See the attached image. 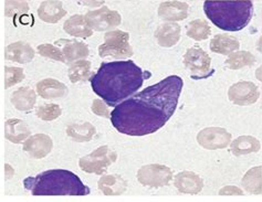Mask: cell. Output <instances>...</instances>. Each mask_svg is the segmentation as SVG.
Masks as SVG:
<instances>
[{
  "label": "cell",
  "instance_id": "3",
  "mask_svg": "<svg viewBox=\"0 0 262 202\" xmlns=\"http://www.w3.org/2000/svg\"><path fill=\"white\" fill-rule=\"evenodd\" d=\"M24 186L33 196H88L91 192L72 171L52 169L24 180Z\"/></svg>",
  "mask_w": 262,
  "mask_h": 202
},
{
  "label": "cell",
  "instance_id": "15",
  "mask_svg": "<svg viewBox=\"0 0 262 202\" xmlns=\"http://www.w3.org/2000/svg\"><path fill=\"white\" fill-rule=\"evenodd\" d=\"M189 6L182 2H165L158 8V16L168 23H176L185 20L188 16Z\"/></svg>",
  "mask_w": 262,
  "mask_h": 202
},
{
  "label": "cell",
  "instance_id": "22",
  "mask_svg": "<svg viewBox=\"0 0 262 202\" xmlns=\"http://www.w3.org/2000/svg\"><path fill=\"white\" fill-rule=\"evenodd\" d=\"M10 102L18 110L29 112L37 102V93L28 86L20 87L11 94Z\"/></svg>",
  "mask_w": 262,
  "mask_h": 202
},
{
  "label": "cell",
  "instance_id": "24",
  "mask_svg": "<svg viewBox=\"0 0 262 202\" xmlns=\"http://www.w3.org/2000/svg\"><path fill=\"white\" fill-rule=\"evenodd\" d=\"M239 48V40L229 34H217L210 41V50L223 55H229L234 51H238Z\"/></svg>",
  "mask_w": 262,
  "mask_h": 202
},
{
  "label": "cell",
  "instance_id": "1",
  "mask_svg": "<svg viewBox=\"0 0 262 202\" xmlns=\"http://www.w3.org/2000/svg\"><path fill=\"white\" fill-rule=\"evenodd\" d=\"M183 86L181 76L170 75L124 100L111 113L114 128L128 136L156 133L174 115Z\"/></svg>",
  "mask_w": 262,
  "mask_h": 202
},
{
  "label": "cell",
  "instance_id": "7",
  "mask_svg": "<svg viewBox=\"0 0 262 202\" xmlns=\"http://www.w3.org/2000/svg\"><path fill=\"white\" fill-rule=\"evenodd\" d=\"M184 64L190 73V78L194 80L207 79L213 73L211 59L201 47L195 46L189 48L184 55Z\"/></svg>",
  "mask_w": 262,
  "mask_h": 202
},
{
  "label": "cell",
  "instance_id": "31",
  "mask_svg": "<svg viewBox=\"0 0 262 202\" xmlns=\"http://www.w3.org/2000/svg\"><path fill=\"white\" fill-rule=\"evenodd\" d=\"M62 109L57 104H43L36 109V115L38 118L46 122L57 120L61 116Z\"/></svg>",
  "mask_w": 262,
  "mask_h": 202
},
{
  "label": "cell",
  "instance_id": "17",
  "mask_svg": "<svg viewBox=\"0 0 262 202\" xmlns=\"http://www.w3.org/2000/svg\"><path fill=\"white\" fill-rule=\"evenodd\" d=\"M181 26L176 23H165L157 28L155 38L157 43L163 48H171L181 39Z\"/></svg>",
  "mask_w": 262,
  "mask_h": 202
},
{
  "label": "cell",
  "instance_id": "29",
  "mask_svg": "<svg viewBox=\"0 0 262 202\" xmlns=\"http://www.w3.org/2000/svg\"><path fill=\"white\" fill-rule=\"evenodd\" d=\"M256 63V58L248 51H234L229 54L225 64L230 70H240L245 66H251Z\"/></svg>",
  "mask_w": 262,
  "mask_h": 202
},
{
  "label": "cell",
  "instance_id": "27",
  "mask_svg": "<svg viewBox=\"0 0 262 202\" xmlns=\"http://www.w3.org/2000/svg\"><path fill=\"white\" fill-rule=\"evenodd\" d=\"M244 189L251 194L262 193V167L257 166L248 170L241 180Z\"/></svg>",
  "mask_w": 262,
  "mask_h": 202
},
{
  "label": "cell",
  "instance_id": "18",
  "mask_svg": "<svg viewBox=\"0 0 262 202\" xmlns=\"http://www.w3.org/2000/svg\"><path fill=\"white\" fill-rule=\"evenodd\" d=\"M67 15L60 0H46L38 8V16L45 23L57 24Z\"/></svg>",
  "mask_w": 262,
  "mask_h": 202
},
{
  "label": "cell",
  "instance_id": "37",
  "mask_svg": "<svg viewBox=\"0 0 262 202\" xmlns=\"http://www.w3.org/2000/svg\"><path fill=\"white\" fill-rule=\"evenodd\" d=\"M71 2L78 3L88 7H100L102 5H104V2H98V0H71Z\"/></svg>",
  "mask_w": 262,
  "mask_h": 202
},
{
  "label": "cell",
  "instance_id": "34",
  "mask_svg": "<svg viewBox=\"0 0 262 202\" xmlns=\"http://www.w3.org/2000/svg\"><path fill=\"white\" fill-rule=\"evenodd\" d=\"M5 74H6V80H5L6 88H9L13 85L18 84V83L23 82L25 79V73L21 68L6 66Z\"/></svg>",
  "mask_w": 262,
  "mask_h": 202
},
{
  "label": "cell",
  "instance_id": "19",
  "mask_svg": "<svg viewBox=\"0 0 262 202\" xmlns=\"http://www.w3.org/2000/svg\"><path fill=\"white\" fill-rule=\"evenodd\" d=\"M37 93L45 100L62 99L68 94V87L56 79H45L38 82Z\"/></svg>",
  "mask_w": 262,
  "mask_h": 202
},
{
  "label": "cell",
  "instance_id": "30",
  "mask_svg": "<svg viewBox=\"0 0 262 202\" xmlns=\"http://www.w3.org/2000/svg\"><path fill=\"white\" fill-rule=\"evenodd\" d=\"M210 33V27L208 23L204 19L192 20L187 26V36L196 41H203L208 39Z\"/></svg>",
  "mask_w": 262,
  "mask_h": 202
},
{
  "label": "cell",
  "instance_id": "33",
  "mask_svg": "<svg viewBox=\"0 0 262 202\" xmlns=\"http://www.w3.org/2000/svg\"><path fill=\"white\" fill-rule=\"evenodd\" d=\"M37 51L40 55H42V57L50 58L52 60L62 62V63H67L64 54L62 52L61 49H59V47L49 44V43H45V44L38 46Z\"/></svg>",
  "mask_w": 262,
  "mask_h": 202
},
{
  "label": "cell",
  "instance_id": "5",
  "mask_svg": "<svg viewBox=\"0 0 262 202\" xmlns=\"http://www.w3.org/2000/svg\"><path fill=\"white\" fill-rule=\"evenodd\" d=\"M129 34L121 30H111L105 33L104 43L99 47L101 58L112 57L114 59H126L134 54L132 47L128 43Z\"/></svg>",
  "mask_w": 262,
  "mask_h": 202
},
{
  "label": "cell",
  "instance_id": "41",
  "mask_svg": "<svg viewBox=\"0 0 262 202\" xmlns=\"http://www.w3.org/2000/svg\"><path fill=\"white\" fill-rule=\"evenodd\" d=\"M261 31H262V29H261Z\"/></svg>",
  "mask_w": 262,
  "mask_h": 202
},
{
  "label": "cell",
  "instance_id": "8",
  "mask_svg": "<svg viewBox=\"0 0 262 202\" xmlns=\"http://www.w3.org/2000/svg\"><path fill=\"white\" fill-rule=\"evenodd\" d=\"M173 177V171L169 167L158 164L143 166L137 171V180L146 187L161 188L168 186Z\"/></svg>",
  "mask_w": 262,
  "mask_h": 202
},
{
  "label": "cell",
  "instance_id": "39",
  "mask_svg": "<svg viewBox=\"0 0 262 202\" xmlns=\"http://www.w3.org/2000/svg\"><path fill=\"white\" fill-rule=\"evenodd\" d=\"M250 2H251V0H250ZM256 2H260V0H256Z\"/></svg>",
  "mask_w": 262,
  "mask_h": 202
},
{
  "label": "cell",
  "instance_id": "13",
  "mask_svg": "<svg viewBox=\"0 0 262 202\" xmlns=\"http://www.w3.org/2000/svg\"><path fill=\"white\" fill-rule=\"evenodd\" d=\"M57 47L61 48L62 52L64 54L67 60V64H72L73 62L79 60H84L89 57L90 50L85 43L77 40H66L60 39L54 42Z\"/></svg>",
  "mask_w": 262,
  "mask_h": 202
},
{
  "label": "cell",
  "instance_id": "21",
  "mask_svg": "<svg viewBox=\"0 0 262 202\" xmlns=\"http://www.w3.org/2000/svg\"><path fill=\"white\" fill-rule=\"evenodd\" d=\"M63 29L70 36L81 39L90 38L93 34V29L82 15H74L69 18L63 25Z\"/></svg>",
  "mask_w": 262,
  "mask_h": 202
},
{
  "label": "cell",
  "instance_id": "14",
  "mask_svg": "<svg viewBox=\"0 0 262 202\" xmlns=\"http://www.w3.org/2000/svg\"><path fill=\"white\" fill-rule=\"evenodd\" d=\"M174 185L177 190L186 194H197L203 190L204 181L197 173L192 171H183L176 175Z\"/></svg>",
  "mask_w": 262,
  "mask_h": 202
},
{
  "label": "cell",
  "instance_id": "38",
  "mask_svg": "<svg viewBox=\"0 0 262 202\" xmlns=\"http://www.w3.org/2000/svg\"><path fill=\"white\" fill-rule=\"evenodd\" d=\"M13 172H15V171H13L11 167L9 165H6V177H7V179H10Z\"/></svg>",
  "mask_w": 262,
  "mask_h": 202
},
{
  "label": "cell",
  "instance_id": "6",
  "mask_svg": "<svg viewBox=\"0 0 262 202\" xmlns=\"http://www.w3.org/2000/svg\"><path fill=\"white\" fill-rule=\"evenodd\" d=\"M116 151L110 148L108 146H101L93 150L91 154L82 157L79 160V166L81 170L86 173L103 175L108 167L116 162Z\"/></svg>",
  "mask_w": 262,
  "mask_h": 202
},
{
  "label": "cell",
  "instance_id": "28",
  "mask_svg": "<svg viewBox=\"0 0 262 202\" xmlns=\"http://www.w3.org/2000/svg\"><path fill=\"white\" fill-rule=\"evenodd\" d=\"M69 79L72 83L85 82L91 79V62L86 60L75 61L69 68Z\"/></svg>",
  "mask_w": 262,
  "mask_h": 202
},
{
  "label": "cell",
  "instance_id": "35",
  "mask_svg": "<svg viewBox=\"0 0 262 202\" xmlns=\"http://www.w3.org/2000/svg\"><path fill=\"white\" fill-rule=\"evenodd\" d=\"M92 112L100 117L107 118V120H111V113L108 110V105L102 100H94L91 106Z\"/></svg>",
  "mask_w": 262,
  "mask_h": 202
},
{
  "label": "cell",
  "instance_id": "16",
  "mask_svg": "<svg viewBox=\"0 0 262 202\" xmlns=\"http://www.w3.org/2000/svg\"><path fill=\"white\" fill-rule=\"evenodd\" d=\"M34 50L32 47L24 42V41H18V42H13L6 48L5 57L7 60L17 62L20 64L29 63L34 58Z\"/></svg>",
  "mask_w": 262,
  "mask_h": 202
},
{
  "label": "cell",
  "instance_id": "26",
  "mask_svg": "<svg viewBox=\"0 0 262 202\" xmlns=\"http://www.w3.org/2000/svg\"><path fill=\"white\" fill-rule=\"evenodd\" d=\"M96 129L91 123H72L67 127V135L77 143H86L94 137Z\"/></svg>",
  "mask_w": 262,
  "mask_h": 202
},
{
  "label": "cell",
  "instance_id": "20",
  "mask_svg": "<svg viewBox=\"0 0 262 202\" xmlns=\"http://www.w3.org/2000/svg\"><path fill=\"white\" fill-rule=\"evenodd\" d=\"M30 128L26 122L18 118H10L5 124V136L13 144H21L30 137Z\"/></svg>",
  "mask_w": 262,
  "mask_h": 202
},
{
  "label": "cell",
  "instance_id": "2",
  "mask_svg": "<svg viewBox=\"0 0 262 202\" xmlns=\"http://www.w3.org/2000/svg\"><path fill=\"white\" fill-rule=\"evenodd\" d=\"M150 75L130 60L103 62L90 82L93 92L108 106L115 107L134 95Z\"/></svg>",
  "mask_w": 262,
  "mask_h": 202
},
{
  "label": "cell",
  "instance_id": "32",
  "mask_svg": "<svg viewBox=\"0 0 262 202\" xmlns=\"http://www.w3.org/2000/svg\"><path fill=\"white\" fill-rule=\"evenodd\" d=\"M30 0H6L5 13L7 17H15L17 15L28 12Z\"/></svg>",
  "mask_w": 262,
  "mask_h": 202
},
{
  "label": "cell",
  "instance_id": "23",
  "mask_svg": "<svg viewBox=\"0 0 262 202\" xmlns=\"http://www.w3.org/2000/svg\"><path fill=\"white\" fill-rule=\"evenodd\" d=\"M99 190L105 196H120L127 189V183L120 175H107L100 178Z\"/></svg>",
  "mask_w": 262,
  "mask_h": 202
},
{
  "label": "cell",
  "instance_id": "36",
  "mask_svg": "<svg viewBox=\"0 0 262 202\" xmlns=\"http://www.w3.org/2000/svg\"><path fill=\"white\" fill-rule=\"evenodd\" d=\"M219 194L220 196H234V194H237V196H243L244 191L238 187L226 186L219 190Z\"/></svg>",
  "mask_w": 262,
  "mask_h": 202
},
{
  "label": "cell",
  "instance_id": "4",
  "mask_svg": "<svg viewBox=\"0 0 262 202\" xmlns=\"http://www.w3.org/2000/svg\"><path fill=\"white\" fill-rule=\"evenodd\" d=\"M250 0H206L204 11L210 21L224 31H240L253 16Z\"/></svg>",
  "mask_w": 262,
  "mask_h": 202
},
{
  "label": "cell",
  "instance_id": "10",
  "mask_svg": "<svg viewBox=\"0 0 262 202\" xmlns=\"http://www.w3.org/2000/svg\"><path fill=\"white\" fill-rule=\"evenodd\" d=\"M197 142L205 149H223L230 144L231 134L222 127H208L199 131L197 135Z\"/></svg>",
  "mask_w": 262,
  "mask_h": 202
},
{
  "label": "cell",
  "instance_id": "11",
  "mask_svg": "<svg viewBox=\"0 0 262 202\" xmlns=\"http://www.w3.org/2000/svg\"><path fill=\"white\" fill-rule=\"evenodd\" d=\"M229 100L239 106L251 105L260 97L259 87L252 82L241 81L233 84L228 91Z\"/></svg>",
  "mask_w": 262,
  "mask_h": 202
},
{
  "label": "cell",
  "instance_id": "40",
  "mask_svg": "<svg viewBox=\"0 0 262 202\" xmlns=\"http://www.w3.org/2000/svg\"><path fill=\"white\" fill-rule=\"evenodd\" d=\"M261 82H262V80H261Z\"/></svg>",
  "mask_w": 262,
  "mask_h": 202
},
{
  "label": "cell",
  "instance_id": "9",
  "mask_svg": "<svg viewBox=\"0 0 262 202\" xmlns=\"http://www.w3.org/2000/svg\"><path fill=\"white\" fill-rule=\"evenodd\" d=\"M89 26L95 31H106L120 26L122 17L117 11L103 6L99 9L89 11L84 16Z\"/></svg>",
  "mask_w": 262,
  "mask_h": 202
},
{
  "label": "cell",
  "instance_id": "25",
  "mask_svg": "<svg viewBox=\"0 0 262 202\" xmlns=\"http://www.w3.org/2000/svg\"><path fill=\"white\" fill-rule=\"evenodd\" d=\"M261 148V144L256 137L253 136H240L234 139L230 144V151L234 156H243L258 152Z\"/></svg>",
  "mask_w": 262,
  "mask_h": 202
},
{
  "label": "cell",
  "instance_id": "12",
  "mask_svg": "<svg viewBox=\"0 0 262 202\" xmlns=\"http://www.w3.org/2000/svg\"><path fill=\"white\" fill-rule=\"evenodd\" d=\"M53 147V142L46 134H36L26 139L24 143V150L36 159L45 158L51 152Z\"/></svg>",
  "mask_w": 262,
  "mask_h": 202
}]
</instances>
